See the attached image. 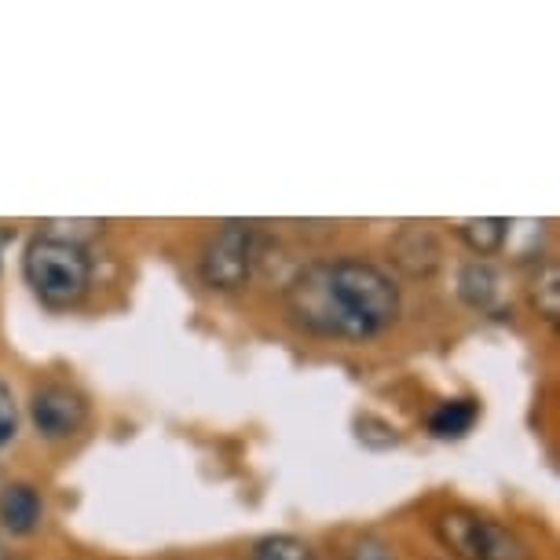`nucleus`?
Wrapping results in <instances>:
<instances>
[{
  "mask_svg": "<svg viewBox=\"0 0 560 560\" xmlns=\"http://www.w3.org/2000/svg\"><path fill=\"white\" fill-rule=\"evenodd\" d=\"M15 242V231L12 228H0V264H4V249Z\"/></svg>",
  "mask_w": 560,
  "mask_h": 560,
  "instance_id": "17",
  "label": "nucleus"
},
{
  "mask_svg": "<svg viewBox=\"0 0 560 560\" xmlns=\"http://www.w3.org/2000/svg\"><path fill=\"white\" fill-rule=\"evenodd\" d=\"M393 264L410 279H429V275L440 271L443 264V249H440V238L432 235L425 224H404L393 235Z\"/></svg>",
  "mask_w": 560,
  "mask_h": 560,
  "instance_id": "6",
  "label": "nucleus"
},
{
  "mask_svg": "<svg viewBox=\"0 0 560 560\" xmlns=\"http://www.w3.org/2000/svg\"><path fill=\"white\" fill-rule=\"evenodd\" d=\"M30 421L45 440H70L89 421V404H84L78 388L48 382L30 396Z\"/></svg>",
  "mask_w": 560,
  "mask_h": 560,
  "instance_id": "5",
  "label": "nucleus"
},
{
  "mask_svg": "<svg viewBox=\"0 0 560 560\" xmlns=\"http://www.w3.org/2000/svg\"><path fill=\"white\" fill-rule=\"evenodd\" d=\"M103 220H45L40 224V235L48 238H62V242H73V246H89L92 238L103 235Z\"/></svg>",
  "mask_w": 560,
  "mask_h": 560,
  "instance_id": "14",
  "label": "nucleus"
},
{
  "mask_svg": "<svg viewBox=\"0 0 560 560\" xmlns=\"http://www.w3.org/2000/svg\"><path fill=\"white\" fill-rule=\"evenodd\" d=\"M287 312L308 334L366 341L399 319V287L366 260H315L287 282Z\"/></svg>",
  "mask_w": 560,
  "mask_h": 560,
  "instance_id": "1",
  "label": "nucleus"
},
{
  "mask_svg": "<svg viewBox=\"0 0 560 560\" xmlns=\"http://www.w3.org/2000/svg\"><path fill=\"white\" fill-rule=\"evenodd\" d=\"M348 560H396V549L377 535H363L348 549Z\"/></svg>",
  "mask_w": 560,
  "mask_h": 560,
  "instance_id": "16",
  "label": "nucleus"
},
{
  "mask_svg": "<svg viewBox=\"0 0 560 560\" xmlns=\"http://www.w3.org/2000/svg\"><path fill=\"white\" fill-rule=\"evenodd\" d=\"M4 560H19V557H15V553H12V557H4Z\"/></svg>",
  "mask_w": 560,
  "mask_h": 560,
  "instance_id": "18",
  "label": "nucleus"
},
{
  "mask_svg": "<svg viewBox=\"0 0 560 560\" xmlns=\"http://www.w3.org/2000/svg\"><path fill=\"white\" fill-rule=\"evenodd\" d=\"M532 304H535V312L542 315L546 323H557L560 319V271H557L553 260H549L546 268L535 275V282H532Z\"/></svg>",
  "mask_w": 560,
  "mask_h": 560,
  "instance_id": "11",
  "label": "nucleus"
},
{
  "mask_svg": "<svg viewBox=\"0 0 560 560\" xmlns=\"http://www.w3.org/2000/svg\"><path fill=\"white\" fill-rule=\"evenodd\" d=\"M253 560H315V549L298 535H264L253 546Z\"/></svg>",
  "mask_w": 560,
  "mask_h": 560,
  "instance_id": "12",
  "label": "nucleus"
},
{
  "mask_svg": "<svg viewBox=\"0 0 560 560\" xmlns=\"http://www.w3.org/2000/svg\"><path fill=\"white\" fill-rule=\"evenodd\" d=\"M440 546L447 549L454 560H532L527 546L516 538L510 527L480 516L472 510H443L432 521Z\"/></svg>",
  "mask_w": 560,
  "mask_h": 560,
  "instance_id": "3",
  "label": "nucleus"
},
{
  "mask_svg": "<svg viewBox=\"0 0 560 560\" xmlns=\"http://www.w3.org/2000/svg\"><path fill=\"white\" fill-rule=\"evenodd\" d=\"M253 260H257V238H253V224L246 220H228L213 231V238L206 242L198 271L209 290L235 293L249 282Z\"/></svg>",
  "mask_w": 560,
  "mask_h": 560,
  "instance_id": "4",
  "label": "nucleus"
},
{
  "mask_svg": "<svg viewBox=\"0 0 560 560\" xmlns=\"http://www.w3.org/2000/svg\"><path fill=\"white\" fill-rule=\"evenodd\" d=\"M19 432V407H15V396L12 388L0 382V451L8 447V443L15 440Z\"/></svg>",
  "mask_w": 560,
  "mask_h": 560,
  "instance_id": "15",
  "label": "nucleus"
},
{
  "mask_svg": "<svg viewBox=\"0 0 560 560\" xmlns=\"http://www.w3.org/2000/svg\"><path fill=\"white\" fill-rule=\"evenodd\" d=\"M23 275H26V287L34 290V298L45 308L67 312L78 308L92 287V260L89 249L73 246V242L37 235L26 246Z\"/></svg>",
  "mask_w": 560,
  "mask_h": 560,
  "instance_id": "2",
  "label": "nucleus"
},
{
  "mask_svg": "<svg viewBox=\"0 0 560 560\" xmlns=\"http://www.w3.org/2000/svg\"><path fill=\"white\" fill-rule=\"evenodd\" d=\"M45 521V502L34 483H4L0 488V527L12 535H34Z\"/></svg>",
  "mask_w": 560,
  "mask_h": 560,
  "instance_id": "7",
  "label": "nucleus"
},
{
  "mask_svg": "<svg viewBox=\"0 0 560 560\" xmlns=\"http://www.w3.org/2000/svg\"><path fill=\"white\" fill-rule=\"evenodd\" d=\"M352 429H355V440L370 451H393L399 447V440H404L393 421H385L377 415H359Z\"/></svg>",
  "mask_w": 560,
  "mask_h": 560,
  "instance_id": "13",
  "label": "nucleus"
},
{
  "mask_svg": "<svg viewBox=\"0 0 560 560\" xmlns=\"http://www.w3.org/2000/svg\"><path fill=\"white\" fill-rule=\"evenodd\" d=\"M458 238L477 253V257H494V253L505 246V238H510V220H502V217L465 220V224H458Z\"/></svg>",
  "mask_w": 560,
  "mask_h": 560,
  "instance_id": "10",
  "label": "nucleus"
},
{
  "mask_svg": "<svg viewBox=\"0 0 560 560\" xmlns=\"http://www.w3.org/2000/svg\"><path fill=\"white\" fill-rule=\"evenodd\" d=\"M458 298L477 312H488L499 298V271L488 260H469L458 271Z\"/></svg>",
  "mask_w": 560,
  "mask_h": 560,
  "instance_id": "8",
  "label": "nucleus"
},
{
  "mask_svg": "<svg viewBox=\"0 0 560 560\" xmlns=\"http://www.w3.org/2000/svg\"><path fill=\"white\" fill-rule=\"evenodd\" d=\"M480 404L477 399H447L429 415V432L436 440H462L465 432L477 425Z\"/></svg>",
  "mask_w": 560,
  "mask_h": 560,
  "instance_id": "9",
  "label": "nucleus"
}]
</instances>
